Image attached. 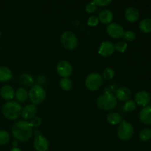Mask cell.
I'll return each mask as SVG.
<instances>
[{
    "label": "cell",
    "mask_w": 151,
    "mask_h": 151,
    "mask_svg": "<svg viewBox=\"0 0 151 151\" xmlns=\"http://www.w3.org/2000/svg\"><path fill=\"white\" fill-rule=\"evenodd\" d=\"M12 134L16 139L21 142H27L32 137L33 131L29 122L20 120L15 122L12 127Z\"/></svg>",
    "instance_id": "1"
},
{
    "label": "cell",
    "mask_w": 151,
    "mask_h": 151,
    "mask_svg": "<svg viewBox=\"0 0 151 151\" xmlns=\"http://www.w3.org/2000/svg\"><path fill=\"white\" fill-rule=\"evenodd\" d=\"M22 106L16 101H8L3 106V115L7 119L14 120L18 119L22 114Z\"/></svg>",
    "instance_id": "2"
},
{
    "label": "cell",
    "mask_w": 151,
    "mask_h": 151,
    "mask_svg": "<svg viewBox=\"0 0 151 151\" xmlns=\"http://www.w3.org/2000/svg\"><path fill=\"white\" fill-rule=\"evenodd\" d=\"M116 104H117L116 97L111 93L102 94L97 100V106L103 110H111L114 109Z\"/></svg>",
    "instance_id": "3"
},
{
    "label": "cell",
    "mask_w": 151,
    "mask_h": 151,
    "mask_svg": "<svg viewBox=\"0 0 151 151\" xmlns=\"http://www.w3.org/2000/svg\"><path fill=\"white\" fill-rule=\"evenodd\" d=\"M29 100L33 104H40L46 98V91L41 85H34L29 91Z\"/></svg>",
    "instance_id": "4"
},
{
    "label": "cell",
    "mask_w": 151,
    "mask_h": 151,
    "mask_svg": "<svg viewBox=\"0 0 151 151\" xmlns=\"http://www.w3.org/2000/svg\"><path fill=\"white\" fill-rule=\"evenodd\" d=\"M60 42L66 49L69 50H75L78 44L76 35L72 31H65L60 36Z\"/></svg>",
    "instance_id": "5"
},
{
    "label": "cell",
    "mask_w": 151,
    "mask_h": 151,
    "mask_svg": "<svg viewBox=\"0 0 151 151\" xmlns=\"http://www.w3.org/2000/svg\"><path fill=\"white\" fill-rule=\"evenodd\" d=\"M134 133L132 124L127 121L122 120L117 129V135L122 140H128L133 137Z\"/></svg>",
    "instance_id": "6"
},
{
    "label": "cell",
    "mask_w": 151,
    "mask_h": 151,
    "mask_svg": "<svg viewBox=\"0 0 151 151\" xmlns=\"http://www.w3.org/2000/svg\"><path fill=\"white\" fill-rule=\"evenodd\" d=\"M103 83V77L98 73H91L86 79V86L91 91H96Z\"/></svg>",
    "instance_id": "7"
},
{
    "label": "cell",
    "mask_w": 151,
    "mask_h": 151,
    "mask_svg": "<svg viewBox=\"0 0 151 151\" xmlns=\"http://www.w3.org/2000/svg\"><path fill=\"white\" fill-rule=\"evenodd\" d=\"M56 71L60 77H63V78H68L72 73V66L69 62L61 60L56 66Z\"/></svg>",
    "instance_id": "8"
},
{
    "label": "cell",
    "mask_w": 151,
    "mask_h": 151,
    "mask_svg": "<svg viewBox=\"0 0 151 151\" xmlns=\"http://www.w3.org/2000/svg\"><path fill=\"white\" fill-rule=\"evenodd\" d=\"M107 32L111 37L114 38H119L123 36L124 31L123 27L119 24L114 22L111 23L107 27Z\"/></svg>",
    "instance_id": "9"
},
{
    "label": "cell",
    "mask_w": 151,
    "mask_h": 151,
    "mask_svg": "<svg viewBox=\"0 0 151 151\" xmlns=\"http://www.w3.org/2000/svg\"><path fill=\"white\" fill-rule=\"evenodd\" d=\"M135 100L136 103L138 105L141 106H148L149 103H150L151 97L150 94L147 91L142 90V91H138L135 95Z\"/></svg>",
    "instance_id": "10"
},
{
    "label": "cell",
    "mask_w": 151,
    "mask_h": 151,
    "mask_svg": "<svg viewBox=\"0 0 151 151\" xmlns=\"http://www.w3.org/2000/svg\"><path fill=\"white\" fill-rule=\"evenodd\" d=\"M114 45L111 41H103L99 48L98 53L103 57L111 56L114 52Z\"/></svg>",
    "instance_id": "11"
},
{
    "label": "cell",
    "mask_w": 151,
    "mask_h": 151,
    "mask_svg": "<svg viewBox=\"0 0 151 151\" xmlns=\"http://www.w3.org/2000/svg\"><path fill=\"white\" fill-rule=\"evenodd\" d=\"M34 147L37 151H47L49 148L48 140L41 134L37 135L34 140Z\"/></svg>",
    "instance_id": "12"
},
{
    "label": "cell",
    "mask_w": 151,
    "mask_h": 151,
    "mask_svg": "<svg viewBox=\"0 0 151 151\" xmlns=\"http://www.w3.org/2000/svg\"><path fill=\"white\" fill-rule=\"evenodd\" d=\"M37 114V108L34 105L29 104L22 109V115L24 119H31L35 117Z\"/></svg>",
    "instance_id": "13"
},
{
    "label": "cell",
    "mask_w": 151,
    "mask_h": 151,
    "mask_svg": "<svg viewBox=\"0 0 151 151\" xmlns=\"http://www.w3.org/2000/svg\"><path fill=\"white\" fill-rule=\"evenodd\" d=\"M131 96V91L127 87H120L116 90V99L122 102H127L129 100Z\"/></svg>",
    "instance_id": "14"
},
{
    "label": "cell",
    "mask_w": 151,
    "mask_h": 151,
    "mask_svg": "<svg viewBox=\"0 0 151 151\" xmlns=\"http://www.w3.org/2000/svg\"><path fill=\"white\" fill-rule=\"evenodd\" d=\"M0 94L4 100H10L14 97L15 91L10 85H4L0 89Z\"/></svg>",
    "instance_id": "15"
},
{
    "label": "cell",
    "mask_w": 151,
    "mask_h": 151,
    "mask_svg": "<svg viewBox=\"0 0 151 151\" xmlns=\"http://www.w3.org/2000/svg\"><path fill=\"white\" fill-rule=\"evenodd\" d=\"M125 18L129 22H135L139 17V12L137 8L134 7H128L125 13Z\"/></svg>",
    "instance_id": "16"
},
{
    "label": "cell",
    "mask_w": 151,
    "mask_h": 151,
    "mask_svg": "<svg viewBox=\"0 0 151 151\" xmlns=\"http://www.w3.org/2000/svg\"><path fill=\"white\" fill-rule=\"evenodd\" d=\"M139 119L143 123L151 124V106H147L143 108L139 113Z\"/></svg>",
    "instance_id": "17"
},
{
    "label": "cell",
    "mask_w": 151,
    "mask_h": 151,
    "mask_svg": "<svg viewBox=\"0 0 151 151\" xmlns=\"http://www.w3.org/2000/svg\"><path fill=\"white\" fill-rule=\"evenodd\" d=\"M99 21L103 24H110L114 19V14L111 10H103L99 13Z\"/></svg>",
    "instance_id": "18"
},
{
    "label": "cell",
    "mask_w": 151,
    "mask_h": 151,
    "mask_svg": "<svg viewBox=\"0 0 151 151\" xmlns=\"http://www.w3.org/2000/svg\"><path fill=\"white\" fill-rule=\"evenodd\" d=\"M12 77V72L9 68L6 66H0V81L6 82L10 81Z\"/></svg>",
    "instance_id": "19"
},
{
    "label": "cell",
    "mask_w": 151,
    "mask_h": 151,
    "mask_svg": "<svg viewBox=\"0 0 151 151\" xmlns=\"http://www.w3.org/2000/svg\"><path fill=\"white\" fill-rule=\"evenodd\" d=\"M139 29L145 33L151 32V19L150 18H145L139 22Z\"/></svg>",
    "instance_id": "20"
},
{
    "label": "cell",
    "mask_w": 151,
    "mask_h": 151,
    "mask_svg": "<svg viewBox=\"0 0 151 151\" xmlns=\"http://www.w3.org/2000/svg\"><path fill=\"white\" fill-rule=\"evenodd\" d=\"M107 120L111 125H117V124L120 123L122 121V116L120 114L115 112H112V113L109 114L107 116Z\"/></svg>",
    "instance_id": "21"
},
{
    "label": "cell",
    "mask_w": 151,
    "mask_h": 151,
    "mask_svg": "<svg viewBox=\"0 0 151 151\" xmlns=\"http://www.w3.org/2000/svg\"><path fill=\"white\" fill-rule=\"evenodd\" d=\"M15 96L16 97V100L21 103H24L27 100L28 97V92L25 88H19L15 93Z\"/></svg>",
    "instance_id": "22"
},
{
    "label": "cell",
    "mask_w": 151,
    "mask_h": 151,
    "mask_svg": "<svg viewBox=\"0 0 151 151\" xmlns=\"http://www.w3.org/2000/svg\"><path fill=\"white\" fill-rule=\"evenodd\" d=\"M60 85L62 89L65 90V91H69L72 88V81L68 78H62L60 82Z\"/></svg>",
    "instance_id": "23"
},
{
    "label": "cell",
    "mask_w": 151,
    "mask_h": 151,
    "mask_svg": "<svg viewBox=\"0 0 151 151\" xmlns=\"http://www.w3.org/2000/svg\"><path fill=\"white\" fill-rule=\"evenodd\" d=\"M151 138V130L149 128H145L142 130L139 134V139L142 142H147Z\"/></svg>",
    "instance_id": "24"
},
{
    "label": "cell",
    "mask_w": 151,
    "mask_h": 151,
    "mask_svg": "<svg viewBox=\"0 0 151 151\" xmlns=\"http://www.w3.org/2000/svg\"><path fill=\"white\" fill-rule=\"evenodd\" d=\"M10 134L7 131H4V130H0V145H3L10 141Z\"/></svg>",
    "instance_id": "25"
},
{
    "label": "cell",
    "mask_w": 151,
    "mask_h": 151,
    "mask_svg": "<svg viewBox=\"0 0 151 151\" xmlns=\"http://www.w3.org/2000/svg\"><path fill=\"white\" fill-rule=\"evenodd\" d=\"M21 81H22V83L24 84L26 86H29L31 84L33 83V78L30 75H28V74H23V75L21 76Z\"/></svg>",
    "instance_id": "26"
},
{
    "label": "cell",
    "mask_w": 151,
    "mask_h": 151,
    "mask_svg": "<svg viewBox=\"0 0 151 151\" xmlns=\"http://www.w3.org/2000/svg\"><path fill=\"white\" fill-rule=\"evenodd\" d=\"M114 70L112 68H106L103 72V78L106 80L112 79L114 76Z\"/></svg>",
    "instance_id": "27"
},
{
    "label": "cell",
    "mask_w": 151,
    "mask_h": 151,
    "mask_svg": "<svg viewBox=\"0 0 151 151\" xmlns=\"http://www.w3.org/2000/svg\"><path fill=\"white\" fill-rule=\"evenodd\" d=\"M127 47H128V44L124 41H118L114 45L115 50L120 52H125V50H127Z\"/></svg>",
    "instance_id": "28"
},
{
    "label": "cell",
    "mask_w": 151,
    "mask_h": 151,
    "mask_svg": "<svg viewBox=\"0 0 151 151\" xmlns=\"http://www.w3.org/2000/svg\"><path fill=\"white\" fill-rule=\"evenodd\" d=\"M136 109V103L134 100H128L124 106L123 109L125 111H132Z\"/></svg>",
    "instance_id": "29"
},
{
    "label": "cell",
    "mask_w": 151,
    "mask_h": 151,
    "mask_svg": "<svg viewBox=\"0 0 151 151\" xmlns=\"http://www.w3.org/2000/svg\"><path fill=\"white\" fill-rule=\"evenodd\" d=\"M124 38L128 41H133L136 38V35L132 30H127L124 32Z\"/></svg>",
    "instance_id": "30"
},
{
    "label": "cell",
    "mask_w": 151,
    "mask_h": 151,
    "mask_svg": "<svg viewBox=\"0 0 151 151\" xmlns=\"http://www.w3.org/2000/svg\"><path fill=\"white\" fill-rule=\"evenodd\" d=\"M42 123V120H41V118L39 117V116H35L32 119H31L30 125L32 127H38L41 125Z\"/></svg>",
    "instance_id": "31"
},
{
    "label": "cell",
    "mask_w": 151,
    "mask_h": 151,
    "mask_svg": "<svg viewBox=\"0 0 151 151\" xmlns=\"http://www.w3.org/2000/svg\"><path fill=\"white\" fill-rule=\"evenodd\" d=\"M96 10H97V5H96L95 3H94V1L89 2L88 4H87L86 5V10L88 13H94Z\"/></svg>",
    "instance_id": "32"
},
{
    "label": "cell",
    "mask_w": 151,
    "mask_h": 151,
    "mask_svg": "<svg viewBox=\"0 0 151 151\" xmlns=\"http://www.w3.org/2000/svg\"><path fill=\"white\" fill-rule=\"evenodd\" d=\"M99 23V19L98 17L95 16H90L88 19V25L89 26H97Z\"/></svg>",
    "instance_id": "33"
},
{
    "label": "cell",
    "mask_w": 151,
    "mask_h": 151,
    "mask_svg": "<svg viewBox=\"0 0 151 151\" xmlns=\"http://www.w3.org/2000/svg\"><path fill=\"white\" fill-rule=\"evenodd\" d=\"M93 1L97 6H107L111 3V0H94Z\"/></svg>",
    "instance_id": "34"
},
{
    "label": "cell",
    "mask_w": 151,
    "mask_h": 151,
    "mask_svg": "<svg viewBox=\"0 0 151 151\" xmlns=\"http://www.w3.org/2000/svg\"><path fill=\"white\" fill-rule=\"evenodd\" d=\"M10 151H21L20 149H19L18 147H13Z\"/></svg>",
    "instance_id": "35"
},
{
    "label": "cell",
    "mask_w": 151,
    "mask_h": 151,
    "mask_svg": "<svg viewBox=\"0 0 151 151\" xmlns=\"http://www.w3.org/2000/svg\"><path fill=\"white\" fill-rule=\"evenodd\" d=\"M13 146H14V147H17L18 142H16V141H14V142H13Z\"/></svg>",
    "instance_id": "36"
},
{
    "label": "cell",
    "mask_w": 151,
    "mask_h": 151,
    "mask_svg": "<svg viewBox=\"0 0 151 151\" xmlns=\"http://www.w3.org/2000/svg\"><path fill=\"white\" fill-rule=\"evenodd\" d=\"M1 31H0V36H1Z\"/></svg>",
    "instance_id": "37"
}]
</instances>
